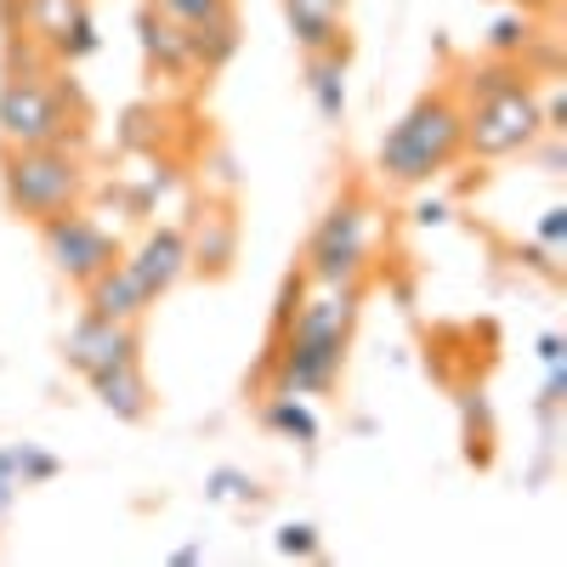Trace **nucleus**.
Returning <instances> with one entry per match:
<instances>
[{"instance_id": "f3484780", "label": "nucleus", "mask_w": 567, "mask_h": 567, "mask_svg": "<svg viewBox=\"0 0 567 567\" xmlns=\"http://www.w3.org/2000/svg\"><path fill=\"white\" fill-rule=\"evenodd\" d=\"M261 432H272V437H284V443L312 449V443H318V414H312L307 398L267 392V398H261Z\"/></svg>"}, {"instance_id": "9d476101", "label": "nucleus", "mask_w": 567, "mask_h": 567, "mask_svg": "<svg viewBox=\"0 0 567 567\" xmlns=\"http://www.w3.org/2000/svg\"><path fill=\"white\" fill-rule=\"evenodd\" d=\"M125 358H142V323H114L103 312L80 307V318L63 336V363L85 381V374H97L109 363H125Z\"/></svg>"}, {"instance_id": "6e6552de", "label": "nucleus", "mask_w": 567, "mask_h": 567, "mask_svg": "<svg viewBox=\"0 0 567 567\" xmlns=\"http://www.w3.org/2000/svg\"><path fill=\"white\" fill-rule=\"evenodd\" d=\"M7 7H12V34H29L34 45H45L63 69H80L85 58L103 52L91 0H7Z\"/></svg>"}, {"instance_id": "1a4fd4ad", "label": "nucleus", "mask_w": 567, "mask_h": 567, "mask_svg": "<svg viewBox=\"0 0 567 567\" xmlns=\"http://www.w3.org/2000/svg\"><path fill=\"white\" fill-rule=\"evenodd\" d=\"M120 261L136 272V284L159 307L176 284L194 272V256H187V227L182 221H148V227H142V239L120 250Z\"/></svg>"}, {"instance_id": "b1692460", "label": "nucleus", "mask_w": 567, "mask_h": 567, "mask_svg": "<svg viewBox=\"0 0 567 567\" xmlns=\"http://www.w3.org/2000/svg\"><path fill=\"white\" fill-rule=\"evenodd\" d=\"M443 216H449V210H443V205H437V199H425V205H420V210H414V227H437V221H443Z\"/></svg>"}, {"instance_id": "2eb2a0df", "label": "nucleus", "mask_w": 567, "mask_h": 567, "mask_svg": "<svg viewBox=\"0 0 567 567\" xmlns=\"http://www.w3.org/2000/svg\"><path fill=\"white\" fill-rule=\"evenodd\" d=\"M80 296H85V307H91V312H103V318H114V323H142V318L154 312L148 290L136 284V272H131L125 261H114L109 272H97Z\"/></svg>"}, {"instance_id": "f8f14e48", "label": "nucleus", "mask_w": 567, "mask_h": 567, "mask_svg": "<svg viewBox=\"0 0 567 567\" xmlns=\"http://www.w3.org/2000/svg\"><path fill=\"white\" fill-rule=\"evenodd\" d=\"M91 398H97L114 420L125 425H142L154 414V386H148V369H142V358H125V363H109L97 374H85Z\"/></svg>"}, {"instance_id": "a878e982", "label": "nucleus", "mask_w": 567, "mask_h": 567, "mask_svg": "<svg viewBox=\"0 0 567 567\" xmlns=\"http://www.w3.org/2000/svg\"><path fill=\"white\" fill-rule=\"evenodd\" d=\"M12 499H18V488H12L7 477H0V516H7V511H12Z\"/></svg>"}, {"instance_id": "423d86ee", "label": "nucleus", "mask_w": 567, "mask_h": 567, "mask_svg": "<svg viewBox=\"0 0 567 567\" xmlns=\"http://www.w3.org/2000/svg\"><path fill=\"white\" fill-rule=\"evenodd\" d=\"M374 221L381 216H374V199L363 194V187H341L307 233L301 278H312V284H363V272L374 267Z\"/></svg>"}, {"instance_id": "a211bd4d", "label": "nucleus", "mask_w": 567, "mask_h": 567, "mask_svg": "<svg viewBox=\"0 0 567 567\" xmlns=\"http://www.w3.org/2000/svg\"><path fill=\"white\" fill-rule=\"evenodd\" d=\"M0 477H7L18 494L23 488H45L63 477V460L40 443H0Z\"/></svg>"}, {"instance_id": "7ed1b4c3", "label": "nucleus", "mask_w": 567, "mask_h": 567, "mask_svg": "<svg viewBox=\"0 0 567 567\" xmlns=\"http://www.w3.org/2000/svg\"><path fill=\"white\" fill-rule=\"evenodd\" d=\"M454 85L460 97V120H465V159H483V165H499V159H523L539 131H545V114H539V80L523 58H483V63H465Z\"/></svg>"}, {"instance_id": "393cba45", "label": "nucleus", "mask_w": 567, "mask_h": 567, "mask_svg": "<svg viewBox=\"0 0 567 567\" xmlns=\"http://www.w3.org/2000/svg\"><path fill=\"white\" fill-rule=\"evenodd\" d=\"M171 561H176V567H194V561H205V545H176Z\"/></svg>"}, {"instance_id": "aec40b11", "label": "nucleus", "mask_w": 567, "mask_h": 567, "mask_svg": "<svg viewBox=\"0 0 567 567\" xmlns=\"http://www.w3.org/2000/svg\"><path fill=\"white\" fill-rule=\"evenodd\" d=\"M534 45V12H511L488 29V58H528Z\"/></svg>"}, {"instance_id": "412c9836", "label": "nucleus", "mask_w": 567, "mask_h": 567, "mask_svg": "<svg viewBox=\"0 0 567 567\" xmlns=\"http://www.w3.org/2000/svg\"><path fill=\"white\" fill-rule=\"evenodd\" d=\"M256 494H261L256 477H250V471H239V465H216L210 477H205V499H216V505H245Z\"/></svg>"}, {"instance_id": "bb28decb", "label": "nucleus", "mask_w": 567, "mask_h": 567, "mask_svg": "<svg viewBox=\"0 0 567 567\" xmlns=\"http://www.w3.org/2000/svg\"><path fill=\"white\" fill-rule=\"evenodd\" d=\"M523 7H528V12H539V7H550V0H523Z\"/></svg>"}, {"instance_id": "0eeeda50", "label": "nucleus", "mask_w": 567, "mask_h": 567, "mask_svg": "<svg viewBox=\"0 0 567 567\" xmlns=\"http://www.w3.org/2000/svg\"><path fill=\"white\" fill-rule=\"evenodd\" d=\"M40 250H45V261H52L74 290H85L97 272H109L114 261H120V233L109 227V221H97L85 205H74V210H63V216H45L40 227Z\"/></svg>"}, {"instance_id": "6ab92c4d", "label": "nucleus", "mask_w": 567, "mask_h": 567, "mask_svg": "<svg viewBox=\"0 0 567 567\" xmlns=\"http://www.w3.org/2000/svg\"><path fill=\"white\" fill-rule=\"evenodd\" d=\"M148 7L182 29H205V23H227L239 18V0H148Z\"/></svg>"}, {"instance_id": "4be33fe9", "label": "nucleus", "mask_w": 567, "mask_h": 567, "mask_svg": "<svg viewBox=\"0 0 567 567\" xmlns=\"http://www.w3.org/2000/svg\"><path fill=\"white\" fill-rule=\"evenodd\" d=\"M272 545H278V556H318V550H323V539H318L312 523H284V528L272 534Z\"/></svg>"}, {"instance_id": "f257e3e1", "label": "nucleus", "mask_w": 567, "mask_h": 567, "mask_svg": "<svg viewBox=\"0 0 567 567\" xmlns=\"http://www.w3.org/2000/svg\"><path fill=\"white\" fill-rule=\"evenodd\" d=\"M363 307V284H312L296 278L278 312V336L261 363L267 392H290V398H318L341 381L347 347L358 329Z\"/></svg>"}, {"instance_id": "39448f33", "label": "nucleus", "mask_w": 567, "mask_h": 567, "mask_svg": "<svg viewBox=\"0 0 567 567\" xmlns=\"http://www.w3.org/2000/svg\"><path fill=\"white\" fill-rule=\"evenodd\" d=\"M0 194H7V210L29 227L85 205V148H0Z\"/></svg>"}, {"instance_id": "4468645a", "label": "nucleus", "mask_w": 567, "mask_h": 567, "mask_svg": "<svg viewBox=\"0 0 567 567\" xmlns=\"http://www.w3.org/2000/svg\"><path fill=\"white\" fill-rule=\"evenodd\" d=\"M347 7L352 0H278L296 52H329V45H347Z\"/></svg>"}, {"instance_id": "9b49d317", "label": "nucleus", "mask_w": 567, "mask_h": 567, "mask_svg": "<svg viewBox=\"0 0 567 567\" xmlns=\"http://www.w3.org/2000/svg\"><path fill=\"white\" fill-rule=\"evenodd\" d=\"M136 40H142V58H148V69H154L159 80H205L187 29L171 23V18H159L154 7L136 12Z\"/></svg>"}, {"instance_id": "ddd939ff", "label": "nucleus", "mask_w": 567, "mask_h": 567, "mask_svg": "<svg viewBox=\"0 0 567 567\" xmlns=\"http://www.w3.org/2000/svg\"><path fill=\"white\" fill-rule=\"evenodd\" d=\"M347 69H352V40L329 45V52H301V85H307V103L323 125L347 120Z\"/></svg>"}, {"instance_id": "20e7f679", "label": "nucleus", "mask_w": 567, "mask_h": 567, "mask_svg": "<svg viewBox=\"0 0 567 567\" xmlns=\"http://www.w3.org/2000/svg\"><path fill=\"white\" fill-rule=\"evenodd\" d=\"M454 159H465V120L454 85H432L386 125L381 148H374V176L386 187H425L437 182Z\"/></svg>"}, {"instance_id": "5701e85b", "label": "nucleus", "mask_w": 567, "mask_h": 567, "mask_svg": "<svg viewBox=\"0 0 567 567\" xmlns=\"http://www.w3.org/2000/svg\"><path fill=\"white\" fill-rule=\"evenodd\" d=\"M539 245H545L550 256L567 250V205H550V210L539 216Z\"/></svg>"}, {"instance_id": "dca6fc26", "label": "nucleus", "mask_w": 567, "mask_h": 567, "mask_svg": "<svg viewBox=\"0 0 567 567\" xmlns=\"http://www.w3.org/2000/svg\"><path fill=\"white\" fill-rule=\"evenodd\" d=\"M233 250H239V221H233V210L205 205L199 221L187 227V256H194V272L221 278V272L233 267Z\"/></svg>"}, {"instance_id": "f03ea898", "label": "nucleus", "mask_w": 567, "mask_h": 567, "mask_svg": "<svg viewBox=\"0 0 567 567\" xmlns=\"http://www.w3.org/2000/svg\"><path fill=\"white\" fill-rule=\"evenodd\" d=\"M45 45L7 29L0 74V148H85V97Z\"/></svg>"}]
</instances>
